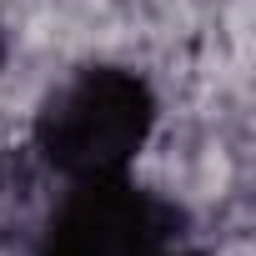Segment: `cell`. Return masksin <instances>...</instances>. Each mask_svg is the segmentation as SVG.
<instances>
[{
  "instance_id": "7a4b0ae2",
  "label": "cell",
  "mask_w": 256,
  "mask_h": 256,
  "mask_svg": "<svg viewBox=\"0 0 256 256\" xmlns=\"http://www.w3.org/2000/svg\"><path fill=\"white\" fill-rule=\"evenodd\" d=\"M181 211L120 176L70 181L36 236V256H166Z\"/></svg>"
},
{
  "instance_id": "277c9868",
  "label": "cell",
  "mask_w": 256,
  "mask_h": 256,
  "mask_svg": "<svg viewBox=\"0 0 256 256\" xmlns=\"http://www.w3.org/2000/svg\"><path fill=\"white\" fill-rule=\"evenodd\" d=\"M6 56H10V40H6V26H0V66H6Z\"/></svg>"
},
{
  "instance_id": "6da1fadb",
  "label": "cell",
  "mask_w": 256,
  "mask_h": 256,
  "mask_svg": "<svg viewBox=\"0 0 256 256\" xmlns=\"http://www.w3.org/2000/svg\"><path fill=\"white\" fill-rule=\"evenodd\" d=\"M156 126L151 86L126 66H86L60 80L36 116V151L70 181L120 176Z\"/></svg>"
},
{
  "instance_id": "5b68a950",
  "label": "cell",
  "mask_w": 256,
  "mask_h": 256,
  "mask_svg": "<svg viewBox=\"0 0 256 256\" xmlns=\"http://www.w3.org/2000/svg\"><path fill=\"white\" fill-rule=\"evenodd\" d=\"M166 256H196V251H176V246H171V251H166Z\"/></svg>"
},
{
  "instance_id": "3957f363",
  "label": "cell",
  "mask_w": 256,
  "mask_h": 256,
  "mask_svg": "<svg viewBox=\"0 0 256 256\" xmlns=\"http://www.w3.org/2000/svg\"><path fill=\"white\" fill-rule=\"evenodd\" d=\"M30 206V166L20 156H0V236L26 221Z\"/></svg>"
}]
</instances>
